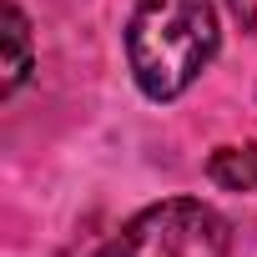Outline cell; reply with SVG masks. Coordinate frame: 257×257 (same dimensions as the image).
I'll return each instance as SVG.
<instances>
[{
	"label": "cell",
	"instance_id": "obj_1",
	"mask_svg": "<svg viewBox=\"0 0 257 257\" xmlns=\"http://www.w3.org/2000/svg\"><path fill=\"white\" fill-rule=\"evenodd\" d=\"M217 6L212 0H137L126 21V61L152 101H177L217 56Z\"/></svg>",
	"mask_w": 257,
	"mask_h": 257
},
{
	"label": "cell",
	"instance_id": "obj_2",
	"mask_svg": "<svg viewBox=\"0 0 257 257\" xmlns=\"http://www.w3.org/2000/svg\"><path fill=\"white\" fill-rule=\"evenodd\" d=\"M227 252H232L227 217L197 197L152 202L106 242V257H227Z\"/></svg>",
	"mask_w": 257,
	"mask_h": 257
},
{
	"label": "cell",
	"instance_id": "obj_3",
	"mask_svg": "<svg viewBox=\"0 0 257 257\" xmlns=\"http://www.w3.org/2000/svg\"><path fill=\"white\" fill-rule=\"evenodd\" d=\"M0 41H6V61H0V96H16L21 81L31 76V61H36V51H31V21H26V11L16 6V0L0 6Z\"/></svg>",
	"mask_w": 257,
	"mask_h": 257
},
{
	"label": "cell",
	"instance_id": "obj_4",
	"mask_svg": "<svg viewBox=\"0 0 257 257\" xmlns=\"http://www.w3.org/2000/svg\"><path fill=\"white\" fill-rule=\"evenodd\" d=\"M207 177L222 192H257V142L247 147H217L207 162Z\"/></svg>",
	"mask_w": 257,
	"mask_h": 257
},
{
	"label": "cell",
	"instance_id": "obj_5",
	"mask_svg": "<svg viewBox=\"0 0 257 257\" xmlns=\"http://www.w3.org/2000/svg\"><path fill=\"white\" fill-rule=\"evenodd\" d=\"M227 11L242 21V31H252V36H257V0H227Z\"/></svg>",
	"mask_w": 257,
	"mask_h": 257
}]
</instances>
